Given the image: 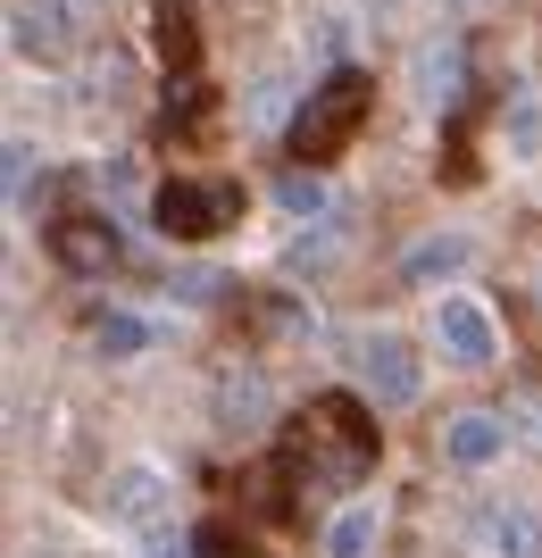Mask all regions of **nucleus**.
I'll return each mask as SVG.
<instances>
[{"label":"nucleus","instance_id":"f257e3e1","mask_svg":"<svg viewBox=\"0 0 542 558\" xmlns=\"http://www.w3.org/2000/svg\"><path fill=\"white\" fill-rule=\"evenodd\" d=\"M284 475L301 492H359L376 475V417L359 392H326L309 400L292 434H284Z\"/></svg>","mask_w":542,"mask_h":558},{"label":"nucleus","instance_id":"f03ea898","mask_svg":"<svg viewBox=\"0 0 542 558\" xmlns=\"http://www.w3.org/2000/svg\"><path fill=\"white\" fill-rule=\"evenodd\" d=\"M368 117H376V84H368L359 68H334L326 84L309 93V109L292 117V159H301V167L342 159V150L359 142V125H368Z\"/></svg>","mask_w":542,"mask_h":558},{"label":"nucleus","instance_id":"7ed1b4c3","mask_svg":"<svg viewBox=\"0 0 542 558\" xmlns=\"http://www.w3.org/2000/svg\"><path fill=\"white\" fill-rule=\"evenodd\" d=\"M234 217H242L234 175H176V184L150 192V226H159L167 242H217Z\"/></svg>","mask_w":542,"mask_h":558},{"label":"nucleus","instance_id":"20e7f679","mask_svg":"<svg viewBox=\"0 0 542 558\" xmlns=\"http://www.w3.org/2000/svg\"><path fill=\"white\" fill-rule=\"evenodd\" d=\"M434 342H443L450 367H493L501 359V326L475 292H443V301H434Z\"/></svg>","mask_w":542,"mask_h":558},{"label":"nucleus","instance_id":"39448f33","mask_svg":"<svg viewBox=\"0 0 542 558\" xmlns=\"http://www.w3.org/2000/svg\"><path fill=\"white\" fill-rule=\"evenodd\" d=\"M84 34V0H9V43L17 59H68Z\"/></svg>","mask_w":542,"mask_h":558},{"label":"nucleus","instance_id":"423d86ee","mask_svg":"<svg viewBox=\"0 0 542 558\" xmlns=\"http://www.w3.org/2000/svg\"><path fill=\"white\" fill-rule=\"evenodd\" d=\"M359 359V392L376 400V409H409V400H418V350L401 342V333H368V342L351 350Z\"/></svg>","mask_w":542,"mask_h":558},{"label":"nucleus","instance_id":"0eeeda50","mask_svg":"<svg viewBox=\"0 0 542 558\" xmlns=\"http://www.w3.org/2000/svg\"><path fill=\"white\" fill-rule=\"evenodd\" d=\"M50 258L59 267H75V276H100V267H118V226L93 209H68L50 217Z\"/></svg>","mask_w":542,"mask_h":558},{"label":"nucleus","instance_id":"6e6552de","mask_svg":"<svg viewBox=\"0 0 542 558\" xmlns=\"http://www.w3.org/2000/svg\"><path fill=\"white\" fill-rule=\"evenodd\" d=\"M501 450H509V417H501V409H459V417L443 425V459L450 466H493Z\"/></svg>","mask_w":542,"mask_h":558},{"label":"nucleus","instance_id":"1a4fd4ad","mask_svg":"<svg viewBox=\"0 0 542 558\" xmlns=\"http://www.w3.org/2000/svg\"><path fill=\"white\" fill-rule=\"evenodd\" d=\"M159 509H167L159 466H118V475H109V517H118V525H159Z\"/></svg>","mask_w":542,"mask_h":558},{"label":"nucleus","instance_id":"9d476101","mask_svg":"<svg viewBox=\"0 0 542 558\" xmlns=\"http://www.w3.org/2000/svg\"><path fill=\"white\" fill-rule=\"evenodd\" d=\"M475 550L484 558H542V517L534 509H484Z\"/></svg>","mask_w":542,"mask_h":558},{"label":"nucleus","instance_id":"9b49d317","mask_svg":"<svg viewBox=\"0 0 542 558\" xmlns=\"http://www.w3.org/2000/svg\"><path fill=\"white\" fill-rule=\"evenodd\" d=\"M267 409H276V400H267L260 367H226V375H217V417H226V425H260Z\"/></svg>","mask_w":542,"mask_h":558},{"label":"nucleus","instance_id":"f8f14e48","mask_svg":"<svg viewBox=\"0 0 542 558\" xmlns=\"http://www.w3.org/2000/svg\"><path fill=\"white\" fill-rule=\"evenodd\" d=\"M376 534H384V509H376V500H351V509L326 525L317 550H326V558H368V550H376Z\"/></svg>","mask_w":542,"mask_h":558},{"label":"nucleus","instance_id":"ddd939ff","mask_svg":"<svg viewBox=\"0 0 542 558\" xmlns=\"http://www.w3.org/2000/svg\"><path fill=\"white\" fill-rule=\"evenodd\" d=\"M150 43H159L167 68H192V59H201V25H192L184 0H159V9H150Z\"/></svg>","mask_w":542,"mask_h":558},{"label":"nucleus","instance_id":"4468645a","mask_svg":"<svg viewBox=\"0 0 542 558\" xmlns=\"http://www.w3.org/2000/svg\"><path fill=\"white\" fill-rule=\"evenodd\" d=\"M468 267V233H434V242H418V251L401 258L409 283H434V276H459Z\"/></svg>","mask_w":542,"mask_h":558},{"label":"nucleus","instance_id":"2eb2a0df","mask_svg":"<svg viewBox=\"0 0 542 558\" xmlns=\"http://www.w3.org/2000/svg\"><path fill=\"white\" fill-rule=\"evenodd\" d=\"M418 84H425V100H450V93H459V43H425Z\"/></svg>","mask_w":542,"mask_h":558},{"label":"nucleus","instance_id":"dca6fc26","mask_svg":"<svg viewBox=\"0 0 542 558\" xmlns=\"http://www.w3.org/2000/svg\"><path fill=\"white\" fill-rule=\"evenodd\" d=\"M93 342H100V359H142V342H150V326H142V317H100L93 326Z\"/></svg>","mask_w":542,"mask_h":558},{"label":"nucleus","instance_id":"f3484780","mask_svg":"<svg viewBox=\"0 0 542 558\" xmlns=\"http://www.w3.org/2000/svg\"><path fill=\"white\" fill-rule=\"evenodd\" d=\"M192 558H251V542H242L234 525H226V517H209V525L192 534Z\"/></svg>","mask_w":542,"mask_h":558},{"label":"nucleus","instance_id":"a211bd4d","mask_svg":"<svg viewBox=\"0 0 542 558\" xmlns=\"http://www.w3.org/2000/svg\"><path fill=\"white\" fill-rule=\"evenodd\" d=\"M501 134L518 142V159H534V150H542V117H534V109H526V100H518V109H509V125H501Z\"/></svg>","mask_w":542,"mask_h":558},{"label":"nucleus","instance_id":"6ab92c4d","mask_svg":"<svg viewBox=\"0 0 542 558\" xmlns=\"http://www.w3.org/2000/svg\"><path fill=\"white\" fill-rule=\"evenodd\" d=\"M284 209H292V217L326 209V184H317V175H284Z\"/></svg>","mask_w":542,"mask_h":558},{"label":"nucleus","instance_id":"aec40b11","mask_svg":"<svg viewBox=\"0 0 542 558\" xmlns=\"http://www.w3.org/2000/svg\"><path fill=\"white\" fill-rule=\"evenodd\" d=\"M526 434H534V442H542V400H526Z\"/></svg>","mask_w":542,"mask_h":558},{"label":"nucleus","instance_id":"412c9836","mask_svg":"<svg viewBox=\"0 0 542 558\" xmlns=\"http://www.w3.org/2000/svg\"><path fill=\"white\" fill-rule=\"evenodd\" d=\"M17 558H50V550H17Z\"/></svg>","mask_w":542,"mask_h":558}]
</instances>
